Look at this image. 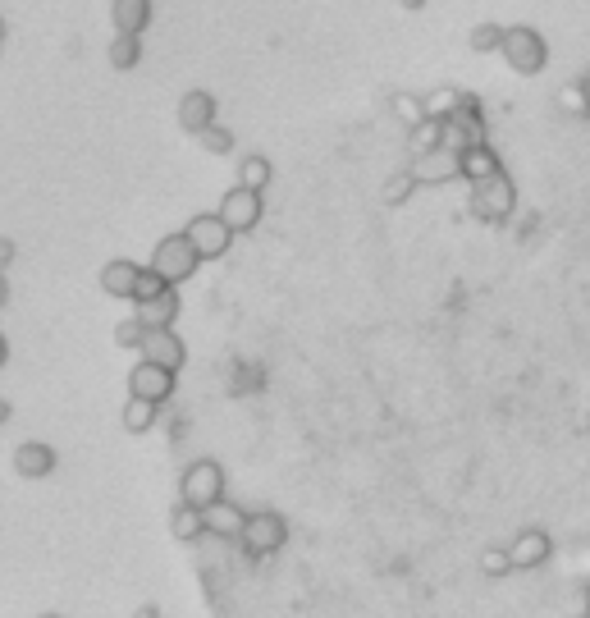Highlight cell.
<instances>
[{
    "label": "cell",
    "mask_w": 590,
    "mask_h": 618,
    "mask_svg": "<svg viewBox=\"0 0 590 618\" xmlns=\"http://www.w3.org/2000/svg\"><path fill=\"white\" fill-rule=\"evenodd\" d=\"M499 55H504L508 69H513V74H522V78H536L540 69L549 65V46H545V37H540L536 28H526V23H517V28H504Z\"/></svg>",
    "instance_id": "obj_1"
},
{
    "label": "cell",
    "mask_w": 590,
    "mask_h": 618,
    "mask_svg": "<svg viewBox=\"0 0 590 618\" xmlns=\"http://www.w3.org/2000/svg\"><path fill=\"white\" fill-rule=\"evenodd\" d=\"M179 499L193 509H211L215 499H225V467L215 458H193L179 477Z\"/></svg>",
    "instance_id": "obj_2"
},
{
    "label": "cell",
    "mask_w": 590,
    "mask_h": 618,
    "mask_svg": "<svg viewBox=\"0 0 590 618\" xmlns=\"http://www.w3.org/2000/svg\"><path fill=\"white\" fill-rule=\"evenodd\" d=\"M238 541H243V550L252 554V559H270V554H279L289 545V522L275 509H257V513H247Z\"/></svg>",
    "instance_id": "obj_3"
},
{
    "label": "cell",
    "mask_w": 590,
    "mask_h": 618,
    "mask_svg": "<svg viewBox=\"0 0 590 618\" xmlns=\"http://www.w3.org/2000/svg\"><path fill=\"white\" fill-rule=\"evenodd\" d=\"M197 266H202V257L193 252V243L183 239V234H165V239L156 243V252H151V266H147V271H156L174 289V284L193 280Z\"/></svg>",
    "instance_id": "obj_4"
},
{
    "label": "cell",
    "mask_w": 590,
    "mask_h": 618,
    "mask_svg": "<svg viewBox=\"0 0 590 618\" xmlns=\"http://www.w3.org/2000/svg\"><path fill=\"white\" fill-rule=\"evenodd\" d=\"M513 206H517V184L508 179L504 170L494 174V179L472 184V211L481 220H490V225H504V220L513 216Z\"/></svg>",
    "instance_id": "obj_5"
},
{
    "label": "cell",
    "mask_w": 590,
    "mask_h": 618,
    "mask_svg": "<svg viewBox=\"0 0 590 618\" xmlns=\"http://www.w3.org/2000/svg\"><path fill=\"white\" fill-rule=\"evenodd\" d=\"M183 239L193 243V252L202 261H220L229 252V243H234V234H229V225L215 211H202V216H193L183 225Z\"/></svg>",
    "instance_id": "obj_6"
},
{
    "label": "cell",
    "mask_w": 590,
    "mask_h": 618,
    "mask_svg": "<svg viewBox=\"0 0 590 618\" xmlns=\"http://www.w3.org/2000/svg\"><path fill=\"white\" fill-rule=\"evenodd\" d=\"M215 216L229 225V234H252V229L261 225V216H266V202H261V193L234 184L220 197V211H215Z\"/></svg>",
    "instance_id": "obj_7"
},
{
    "label": "cell",
    "mask_w": 590,
    "mask_h": 618,
    "mask_svg": "<svg viewBox=\"0 0 590 618\" xmlns=\"http://www.w3.org/2000/svg\"><path fill=\"white\" fill-rule=\"evenodd\" d=\"M504 550H508V564H513V573H531V568L549 564L554 541H549V532H540V527H526V532H517L513 545H504Z\"/></svg>",
    "instance_id": "obj_8"
},
{
    "label": "cell",
    "mask_w": 590,
    "mask_h": 618,
    "mask_svg": "<svg viewBox=\"0 0 590 618\" xmlns=\"http://www.w3.org/2000/svg\"><path fill=\"white\" fill-rule=\"evenodd\" d=\"M138 353H142V362H151V367H165V371H174V376H179V367L188 362V344H183L174 330H147Z\"/></svg>",
    "instance_id": "obj_9"
},
{
    "label": "cell",
    "mask_w": 590,
    "mask_h": 618,
    "mask_svg": "<svg viewBox=\"0 0 590 618\" xmlns=\"http://www.w3.org/2000/svg\"><path fill=\"white\" fill-rule=\"evenodd\" d=\"M170 394H174V371L151 367V362H138V367L129 371V399H142V403H156V408H161Z\"/></svg>",
    "instance_id": "obj_10"
},
{
    "label": "cell",
    "mask_w": 590,
    "mask_h": 618,
    "mask_svg": "<svg viewBox=\"0 0 590 618\" xmlns=\"http://www.w3.org/2000/svg\"><path fill=\"white\" fill-rule=\"evenodd\" d=\"M408 174H412V184H417V188L421 184H426V188H440V184H453V179H462V174H458V156L444 152V147L417 156V161L408 165Z\"/></svg>",
    "instance_id": "obj_11"
},
{
    "label": "cell",
    "mask_w": 590,
    "mask_h": 618,
    "mask_svg": "<svg viewBox=\"0 0 590 618\" xmlns=\"http://www.w3.org/2000/svg\"><path fill=\"white\" fill-rule=\"evenodd\" d=\"M215 115H220V106H215V97L206 92V87H193V92H183L179 97V129L183 133H206L215 124Z\"/></svg>",
    "instance_id": "obj_12"
},
{
    "label": "cell",
    "mask_w": 590,
    "mask_h": 618,
    "mask_svg": "<svg viewBox=\"0 0 590 618\" xmlns=\"http://www.w3.org/2000/svg\"><path fill=\"white\" fill-rule=\"evenodd\" d=\"M14 472H19L23 481H46L55 472V449L46 445V440H23V445L14 449Z\"/></svg>",
    "instance_id": "obj_13"
},
{
    "label": "cell",
    "mask_w": 590,
    "mask_h": 618,
    "mask_svg": "<svg viewBox=\"0 0 590 618\" xmlns=\"http://www.w3.org/2000/svg\"><path fill=\"white\" fill-rule=\"evenodd\" d=\"M202 522H206V536L238 541V536H243V522H247V509H238L234 499H215L211 509H202Z\"/></svg>",
    "instance_id": "obj_14"
},
{
    "label": "cell",
    "mask_w": 590,
    "mask_h": 618,
    "mask_svg": "<svg viewBox=\"0 0 590 618\" xmlns=\"http://www.w3.org/2000/svg\"><path fill=\"white\" fill-rule=\"evenodd\" d=\"M115 37H142L151 23V0H110Z\"/></svg>",
    "instance_id": "obj_15"
},
{
    "label": "cell",
    "mask_w": 590,
    "mask_h": 618,
    "mask_svg": "<svg viewBox=\"0 0 590 618\" xmlns=\"http://www.w3.org/2000/svg\"><path fill=\"white\" fill-rule=\"evenodd\" d=\"M138 275H142L138 261H129V257H110L106 266H101V289H106L110 298H129V303H133Z\"/></svg>",
    "instance_id": "obj_16"
},
{
    "label": "cell",
    "mask_w": 590,
    "mask_h": 618,
    "mask_svg": "<svg viewBox=\"0 0 590 618\" xmlns=\"http://www.w3.org/2000/svg\"><path fill=\"white\" fill-rule=\"evenodd\" d=\"M142 321V330H174V316H179V293L165 289L156 293V298H147V303H138V312H133Z\"/></svg>",
    "instance_id": "obj_17"
},
{
    "label": "cell",
    "mask_w": 590,
    "mask_h": 618,
    "mask_svg": "<svg viewBox=\"0 0 590 618\" xmlns=\"http://www.w3.org/2000/svg\"><path fill=\"white\" fill-rule=\"evenodd\" d=\"M504 170V161H499V152L494 147H467V152L458 156V174L467 179V184H481V179H494V174Z\"/></svg>",
    "instance_id": "obj_18"
},
{
    "label": "cell",
    "mask_w": 590,
    "mask_h": 618,
    "mask_svg": "<svg viewBox=\"0 0 590 618\" xmlns=\"http://www.w3.org/2000/svg\"><path fill=\"white\" fill-rule=\"evenodd\" d=\"M170 536L174 541H197V536H206V522H202V509H193V504H183V499H174L170 509Z\"/></svg>",
    "instance_id": "obj_19"
},
{
    "label": "cell",
    "mask_w": 590,
    "mask_h": 618,
    "mask_svg": "<svg viewBox=\"0 0 590 618\" xmlns=\"http://www.w3.org/2000/svg\"><path fill=\"white\" fill-rule=\"evenodd\" d=\"M270 161L266 156H243L238 161V188H252V193H266V184H270Z\"/></svg>",
    "instance_id": "obj_20"
},
{
    "label": "cell",
    "mask_w": 590,
    "mask_h": 618,
    "mask_svg": "<svg viewBox=\"0 0 590 618\" xmlns=\"http://www.w3.org/2000/svg\"><path fill=\"white\" fill-rule=\"evenodd\" d=\"M156 417H161V408H156V403H142V399L124 403V431H129V435H147L151 426H156Z\"/></svg>",
    "instance_id": "obj_21"
},
{
    "label": "cell",
    "mask_w": 590,
    "mask_h": 618,
    "mask_svg": "<svg viewBox=\"0 0 590 618\" xmlns=\"http://www.w3.org/2000/svg\"><path fill=\"white\" fill-rule=\"evenodd\" d=\"M435 147H440V120L412 124V129H408V152H412V161H417V156H426V152H435Z\"/></svg>",
    "instance_id": "obj_22"
},
{
    "label": "cell",
    "mask_w": 590,
    "mask_h": 618,
    "mask_svg": "<svg viewBox=\"0 0 590 618\" xmlns=\"http://www.w3.org/2000/svg\"><path fill=\"white\" fill-rule=\"evenodd\" d=\"M412 193H417L412 174H408V170H398V174H389V179H385V188H380V202H385V206H403Z\"/></svg>",
    "instance_id": "obj_23"
},
{
    "label": "cell",
    "mask_w": 590,
    "mask_h": 618,
    "mask_svg": "<svg viewBox=\"0 0 590 618\" xmlns=\"http://www.w3.org/2000/svg\"><path fill=\"white\" fill-rule=\"evenodd\" d=\"M138 60H142L138 37H115V42H110V69H133Z\"/></svg>",
    "instance_id": "obj_24"
},
{
    "label": "cell",
    "mask_w": 590,
    "mask_h": 618,
    "mask_svg": "<svg viewBox=\"0 0 590 618\" xmlns=\"http://www.w3.org/2000/svg\"><path fill=\"white\" fill-rule=\"evenodd\" d=\"M467 42H472L476 55H490V51H499V42H504V28H499V23H476Z\"/></svg>",
    "instance_id": "obj_25"
},
{
    "label": "cell",
    "mask_w": 590,
    "mask_h": 618,
    "mask_svg": "<svg viewBox=\"0 0 590 618\" xmlns=\"http://www.w3.org/2000/svg\"><path fill=\"white\" fill-rule=\"evenodd\" d=\"M476 564H481L485 577H508V573H513V564H508V550H504V545H485Z\"/></svg>",
    "instance_id": "obj_26"
},
{
    "label": "cell",
    "mask_w": 590,
    "mask_h": 618,
    "mask_svg": "<svg viewBox=\"0 0 590 618\" xmlns=\"http://www.w3.org/2000/svg\"><path fill=\"white\" fill-rule=\"evenodd\" d=\"M197 142H202V152H211V156H229V152H234V133L220 129V124H211L206 133H197Z\"/></svg>",
    "instance_id": "obj_27"
},
{
    "label": "cell",
    "mask_w": 590,
    "mask_h": 618,
    "mask_svg": "<svg viewBox=\"0 0 590 618\" xmlns=\"http://www.w3.org/2000/svg\"><path fill=\"white\" fill-rule=\"evenodd\" d=\"M142 335H147V330H142L138 316H124V321L115 326V344L119 348H142Z\"/></svg>",
    "instance_id": "obj_28"
},
{
    "label": "cell",
    "mask_w": 590,
    "mask_h": 618,
    "mask_svg": "<svg viewBox=\"0 0 590 618\" xmlns=\"http://www.w3.org/2000/svg\"><path fill=\"white\" fill-rule=\"evenodd\" d=\"M165 289H170V284H165L156 271H147V266H142L138 289H133V303H147V298H156V293H165Z\"/></svg>",
    "instance_id": "obj_29"
},
{
    "label": "cell",
    "mask_w": 590,
    "mask_h": 618,
    "mask_svg": "<svg viewBox=\"0 0 590 618\" xmlns=\"http://www.w3.org/2000/svg\"><path fill=\"white\" fill-rule=\"evenodd\" d=\"M394 115H398V120H408V129L426 120V110H421L417 97H394Z\"/></svg>",
    "instance_id": "obj_30"
},
{
    "label": "cell",
    "mask_w": 590,
    "mask_h": 618,
    "mask_svg": "<svg viewBox=\"0 0 590 618\" xmlns=\"http://www.w3.org/2000/svg\"><path fill=\"white\" fill-rule=\"evenodd\" d=\"M10 261H14V243L0 239V271H10Z\"/></svg>",
    "instance_id": "obj_31"
},
{
    "label": "cell",
    "mask_w": 590,
    "mask_h": 618,
    "mask_svg": "<svg viewBox=\"0 0 590 618\" xmlns=\"http://www.w3.org/2000/svg\"><path fill=\"white\" fill-rule=\"evenodd\" d=\"M133 618H161V609H156V605H138V609H133Z\"/></svg>",
    "instance_id": "obj_32"
},
{
    "label": "cell",
    "mask_w": 590,
    "mask_h": 618,
    "mask_svg": "<svg viewBox=\"0 0 590 618\" xmlns=\"http://www.w3.org/2000/svg\"><path fill=\"white\" fill-rule=\"evenodd\" d=\"M10 303V280H5V271H0V307Z\"/></svg>",
    "instance_id": "obj_33"
},
{
    "label": "cell",
    "mask_w": 590,
    "mask_h": 618,
    "mask_svg": "<svg viewBox=\"0 0 590 618\" xmlns=\"http://www.w3.org/2000/svg\"><path fill=\"white\" fill-rule=\"evenodd\" d=\"M10 417H14V408H10V403H5V399H0V426L10 422Z\"/></svg>",
    "instance_id": "obj_34"
},
{
    "label": "cell",
    "mask_w": 590,
    "mask_h": 618,
    "mask_svg": "<svg viewBox=\"0 0 590 618\" xmlns=\"http://www.w3.org/2000/svg\"><path fill=\"white\" fill-rule=\"evenodd\" d=\"M10 362V344H5V335H0V367Z\"/></svg>",
    "instance_id": "obj_35"
},
{
    "label": "cell",
    "mask_w": 590,
    "mask_h": 618,
    "mask_svg": "<svg viewBox=\"0 0 590 618\" xmlns=\"http://www.w3.org/2000/svg\"><path fill=\"white\" fill-rule=\"evenodd\" d=\"M398 5H403V10H421V5H426V0H398Z\"/></svg>",
    "instance_id": "obj_36"
},
{
    "label": "cell",
    "mask_w": 590,
    "mask_h": 618,
    "mask_svg": "<svg viewBox=\"0 0 590 618\" xmlns=\"http://www.w3.org/2000/svg\"><path fill=\"white\" fill-rule=\"evenodd\" d=\"M37 618H65V614H55V609H46V614H37Z\"/></svg>",
    "instance_id": "obj_37"
},
{
    "label": "cell",
    "mask_w": 590,
    "mask_h": 618,
    "mask_svg": "<svg viewBox=\"0 0 590 618\" xmlns=\"http://www.w3.org/2000/svg\"><path fill=\"white\" fill-rule=\"evenodd\" d=\"M0 46H5V23H0Z\"/></svg>",
    "instance_id": "obj_38"
},
{
    "label": "cell",
    "mask_w": 590,
    "mask_h": 618,
    "mask_svg": "<svg viewBox=\"0 0 590 618\" xmlns=\"http://www.w3.org/2000/svg\"><path fill=\"white\" fill-rule=\"evenodd\" d=\"M586 609H590V582H586Z\"/></svg>",
    "instance_id": "obj_39"
},
{
    "label": "cell",
    "mask_w": 590,
    "mask_h": 618,
    "mask_svg": "<svg viewBox=\"0 0 590 618\" xmlns=\"http://www.w3.org/2000/svg\"><path fill=\"white\" fill-rule=\"evenodd\" d=\"M577 618H590V614H577Z\"/></svg>",
    "instance_id": "obj_40"
},
{
    "label": "cell",
    "mask_w": 590,
    "mask_h": 618,
    "mask_svg": "<svg viewBox=\"0 0 590 618\" xmlns=\"http://www.w3.org/2000/svg\"><path fill=\"white\" fill-rule=\"evenodd\" d=\"M586 614H590V609H586Z\"/></svg>",
    "instance_id": "obj_41"
}]
</instances>
